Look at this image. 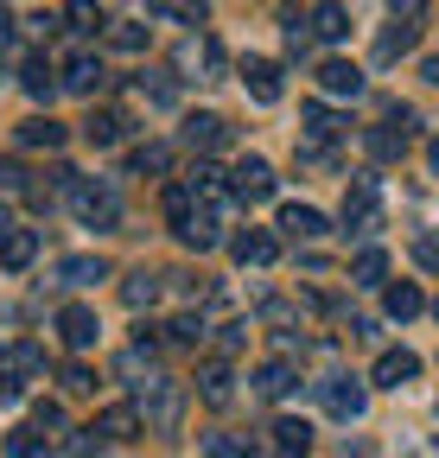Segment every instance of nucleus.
<instances>
[{
    "label": "nucleus",
    "instance_id": "obj_1",
    "mask_svg": "<svg viewBox=\"0 0 439 458\" xmlns=\"http://www.w3.org/2000/svg\"><path fill=\"white\" fill-rule=\"evenodd\" d=\"M134 408L147 414L153 433H179V420H185V388H179L173 376H153L147 388H134Z\"/></svg>",
    "mask_w": 439,
    "mask_h": 458
},
{
    "label": "nucleus",
    "instance_id": "obj_2",
    "mask_svg": "<svg viewBox=\"0 0 439 458\" xmlns=\"http://www.w3.org/2000/svg\"><path fill=\"white\" fill-rule=\"evenodd\" d=\"M71 210H77L83 229H115L122 223V198H115V185H102V179H77L71 185Z\"/></svg>",
    "mask_w": 439,
    "mask_h": 458
},
{
    "label": "nucleus",
    "instance_id": "obj_3",
    "mask_svg": "<svg viewBox=\"0 0 439 458\" xmlns=\"http://www.w3.org/2000/svg\"><path fill=\"white\" fill-rule=\"evenodd\" d=\"M414 128H420V114L395 102L389 114H382V128H369V134H363V147H369L376 159H401V153H408V140H414Z\"/></svg>",
    "mask_w": 439,
    "mask_h": 458
},
{
    "label": "nucleus",
    "instance_id": "obj_4",
    "mask_svg": "<svg viewBox=\"0 0 439 458\" xmlns=\"http://www.w3.org/2000/svg\"><path fill=\"white\" fill-rule=\"evenodd\" d=\"M224 216H230V204H191L173 216V229H179L185 249H216L224 242Z\"/></svg>",
    "mask_w": 439,
    "mask_h": 458
},
{
    "label": "nucleus",
    "instance_id": "obj_5",
    "mask_svg": "<svg viewBox=\"0 0 439 458\" xmlns=\"http://www.w3.org/2000/svg\"><path fill=\"white\" fill-rule=\"evenodd\" d=\"M376 223H382V179H376V172H357L350 191H344V229L369 236Z\"/></svg>",
    "mask_w": 439,
    "mask_h": 458
},
{
    "label": "nucleus",
    "instance_id": "obj_6",
    "mask_svg": "<svg viewBox=\"0 0 439 458\" xmlns=\"http://www.w3.org/2000/svg\"><path fill=\"white\" fill-rule=\"evenodd\" d=\"M318 394H325V408H332V420H363V408H369V388H363L357 376L318 382Z\"/></svg>",
    "mask_w": 439,
    "mask_h": 458
},
{
    "label": "nucleus",
    "instance_id": "obj_7",
    "mask_svg": "<svg viewBox=\"0 0 439 458\" xmlns=\"http://www.w3.org/2000/svg\"><path fill=\"white\" fill-rule=\"evenodd\" d=\"M420 20H426L420 7H395V13H389V32H382V45H376V57H382V64H395V57H401V51L420 38Z\"/></svg>",
    "mask_w": 439,
    "mask_h": 458
},
{
    "label": "nucleus",
    "instance_id": "obj_8",
    "mask_svg": "<svg viewBox=\"0 0 439 458\" xmlns=\"http://www.w3.org/2000/svg\"><path fill=\"white\" fill-rule=\"evenodd\" d=\"M230 179H236V185H230V198H242V204L274 198V165H267V159H255V153H249V159H236Z\"/></svg>",
    "mask_w": 439,
    "mask_h": 458
},
{
    "label": "nucleus",
    "instance_id": "obj_9",
    "mask_svg": "<svg viewBox=\"0 0 439 458\" xmlns=\"http://www.w3.org/2000/svg\"><path fill=\"white\" fill-rule=\"evenodd\" d=\"M102 57L96 51H77V57H64V71H58V89H71V96H96L102 89Z\"/></svg>",
    "mask_w": 439,
    "mask_h": 458
},
{
    "label": "nucleus",
    "instance_id": "obj_10",
    "mask_svg": "<svg viewBox=\"0 0 439 458\" xmlns=\"http://www.w3.org/2000/svg\"><path fill=\"white\" fill-rule=\"evenodd\" d=\"M198 401H204V408H230V401H236V369L224 357H210L198 369Z\"/></svg>",
    "mask_w": 439,
    "mask_h": 458
},
{
    "label": "nucleus",
    "instance_id": "obj_11",
    "mask_svg": "<svg viewBox=\"0 0 439 458\" xmlns=\"http://www.w3.org/2000/svg\"><path fill=\"white\" fill-rule=\"evenodd\" d=\"M58 337L71 344V351H89V344L102 337V318H96V306H58Z\"/></svg>",
    "mask_w": 439,
    "mask_h": 458
},
{
    "label": "nucleus",
    "instance_id": "obj_12",
    "mask_svg": "<svg viewBox=\"0 0 439 458\" xmlns=\"http://www.w3.org/2000/svg\"><path fill=\"white\" fill-rule=\"evenodd\" d=\"M230 249H236L242 267H274V261H281V236H274V229H242Z\"/></svg>",
    "mask_w": 439,
    "mask_h": 458
},
{
    "label": "nucleus",
    "instance_id": "obj_13",
    "mask_svg": "<svg viewBox=\"0 0 439 458\" xmlns=\"http://www.w3.org/2000/svg\"><path fill=\"white\" fill-rule=\"evenodd\" d=\"M414 376H420V357H414V351H382L376 369H369L376 388H401V382H414Z\"/></svg>",
    "mask_w": 439,
    "mask_h": 458
},
{
    "label": "nucleus",
    "instance_id": "obj_14",
    "mask_svg": "<svg viewBox=\"0 0 439 458\" xmlns=\"http://www.w3.org/2000/svg\"><path fill=\"white\" fill-rule=\"evenodd\" d=\"M318 89L325 96H363V71L350 64V57H325V64H318Z\"/></svg>",
    "mask_w": 439,
    "mask_h": 458
},
{
    "label": "nucleus",
    "instance_id": "obj_15",
    "mask_svg": "<svg viewBox=\"0 0 439 458\" xmlns=\"http://www.w3.org/2000/svg\"><path fill=\"white\" fill-rule=\"evenodd\" d=\"M122 165H128V179H159V172H173V147H166V140H147V147H134Z\"/></svg>",
    "mask_w": 439,
    "mask_h": 458
},
{
    "label": "nucleus",
    "instance_id": "obj_16",
    "mask_svg": "<svg viewBox=\"0 0 439 458\" xmlns=\"http://www.w3.org/2000/svg\"><path fill=\"white\" fill-rule=\"evenodd\" d=\"M242 83H249V96L267 108V102H281V64H267V57H249L242 64Z\"/></svg>",
    "mask_w": 439,
    "mask_h": 458
},
{
    "label": "nucleus",
    "instance_id": "obj_17",
    "mask_svg": "<svg viewBox=\"0 0 439 458\" xmlns=\"http://www.w3.org/2000/svg\"><path fill=\"white\" fill-rule=\"evenodd\" d=\"M89 433H102V439H134V433H140V408H134V401H115V408L96 414Z\"/></svg>",
    "mask_w": 439,
    "mask_h": 458
},
{
    "label": "nucleus",
    "instance_id": "obj_18",
    "mask_svg": "<svg viewBox=\"0 0 439 458\" xmlns=\"http://www.w3.org/2000/svg\"><path fill=\"white\" fill-rule=\"evenodd\" d=\"M230 128H224V114H185V147L191 153H210V147H224Z\"/></svg>",
    "mask_w": 439,
    "mask_h": 458
},
{
    "label": "nucleus",
    "instance_id": "obj_19",
    "mask_svg": "<svg viewBox=\"0 0 439 458\" xmlns=\"http://www.w3.org/2000/svg\"><path fill=\"white\" fill-rule=\"evenodd\" d=\"M293 382H300V369H293L287 357H274V363H261V369H255V394H261V401H281Z\"/></svg>",
    "mask_w": 439,
    "mask_h": 458
},
{
    "label": "nucleus",
    "instance_id": "obj_20",
    "mask_svg": "<svg viewBox=\"0 0 439 458\" xmlns=\"http://www.w3.org/2000/svg\"><path fill=\"white\" fill-rule=\"evenodd\" d=\"M274 452H281V458H306L312 452V427L293 420V414H281V420H274Z\"/></svg>",
    "mask_w": 439,
    "mask_h": 458
},
{
    "label": "nucleus",
    "instance_id": "obj_21",
    "mask_svg": "<svg viewBox=\"0 0 439 458\" xmlns=\"http://www.w3.org/2000/svg\"><path fill=\"white\" fill-rule=\"evenodd\" d=\"M32 255H38V229H7L0 236V267H32Z\"/></svg>",
    "mask_w": 439,
    "mask_h": 458
},
{
    "label": "nucleus",
    "instance_id": "obj_22",
    "mask_svg": "<svg viewBox=\"0 0 439 458\" xmlns=\"http://www.w3.org/2000/svg\"><path fill=\"white\" fill-rule=\"evenodd\" d=\"M281 229H287V236H300V242H318V236H325V210L287 204V210H281Z\"/></svg>",
    "mask_w": 439,
    "mask_h": 458
},
{
    "label": "nucleus",
    "instance_id": "obj_23",
    "mask_svg": "<svg viewBox=\"0 0 439 458\" xmlns=\"http://www.w3.org/2000/svg\"><path fill=\"white\" fill-rule=\"evenodd\" d=\"M382 306H389V318H401V325L426 312V300H420V286H414V280H395L389 293H382Z\"/></svg>",
    "mask_w": 439,
    "mask_h": 458
},
{
    "label": "nucleus",
    "instance_id": "obj_24",
    "mask_svg": "<svg viewBox=\"0 0 439 458\" xmlns=\"http://www.w3.org/2000/svg\"><path fill=\"white\" fill-rule=\"evenodd\" d=\"M20 147H64V122H51V114H32V122H20Z\"/></svg>",
    "mask_w": 439,
    "mask_h": 458
},
{
    "label": "nucleus",
    "instance_id": "obj_25",
    "mask_svg": "<svg viewBox=\"0 0 439 458\" xmlns=\"http://www.w3.org/2000/svg\"><path fill=\"white\" fill-rule=\"evenodd\" d=\"M102 274H108L102 255H64V261H58V280H64V286H96Z\"/></svg>",
    "mask_w": 439,
    "mask_h": 458
},
{
    "label": "nucleus",
    "instance_id": "obj_26",
    "mask_svg": "<svg viewBox=\"0 0 439 458\" xmlns=\"http://www.w3.org/2000/svg\"><path fill=\"white\" fill-rule=\"evenodd\" d=\"M300 122H306V134H312V140H338V134H344L338 108H325V102H306V108H300Z\"/></svg>",
    "mask_w": 439,
    "mask_h": 458
},
{
    "label": "nucleus",
    "instance_id": "obj_27",
    "mask_svg": "<svg viewBox=\"0 0 439 458\" xmlns=\"http://www.w3.org/2000/svg\"><path fill=\"white\" fill-rule=\"evenodd\" d=\"M306 26H312V38H350V13L344 7H312Z\"/></svg>",
    "mask_w": 439,
    "mask_h": 458
},
{
    "label": "nucleus",
    "instance_id": "obj_28",
    "mask_svg": "<svg viewBox=\"0 0 439 458\" xmlns=\"http://www.w3.org/2000/svg\"><path fill=\"white\" fill-rule=\"evenodd\" d=\"M122 128H128V122H122V114H115V108H96V114H89V122H83V134H89V147H115V140H122Z\"/></svg>",
    "mask_w": 439,
    "mask_h": 458
},
{
    "label": "nucleus",
    "instance_id": "obj_29",
    "mask_svg": "<svg viewBox=\"0 0 439 458\" xmlns=\"http://www.w3.org/2000/svg\"><path fill=\"white\" fill-rule=\"evenodd\" d=\"M7 458H51V433H38V427L7 433Z\"/></svg>",
    "mask_w": 439,
    "mask_h": 458
},
{
    "label": "nucleus",
    "instance_id": "obj_30",
    "mask_svg": "<svg viewBox=\"0 0 439 458\" xmlns=\"http://www.w3.org/2000/svg\"><path fill=\"white\" fill-rule=\"evenodd\" d=\"M134 89H140L147 102H159V108H173V102H179V83H173L166 71H140V77H134Z\"/></svg>",
    "mask_w": 439,
    "mask_h": 458
},
{
    "label": "nucleus",
    "instance_id": "obj_31",
    "mask_svg": "<svg viewBox=\"0 0 439 458\" xmlns=\"http://www.w3.org/2000/svg\"><path fill=\"white\" fill-rule=\"evenodd\" d=\"M122 300H128L134 312H140V306H153V300H159V274H147V267H134V274L122 280Z\"/></svg>",
    "mask_w": 439,
    "mask_h": 458
},
{
    "label": "nucleus",
    "instance_id": "obj_32",
    "mask_svg": "<svg viewBox=\"0 0 439 458\" xmlns=\"http://www.w3.org/2000/svg\"><path fill=\"white\" fill-rule=\"evenodd\" d=\"M20 89L26 96H51V89H58V77H51L45 57H26V64H20Z\"/></svg>",
    "mask_w": 439,
    "mask_h": 458
},
{
    "label": "nucleus",
    "instance_id": "obj_33",
    "mask_svg": "<svg viewBox=\"0 0 439 458\" xmlns=\"http://www.w3.org/2000/svg\"><path fill=\"white\" fill-rule=\"evenodd\" d=\"M382 274H389V255H382V249H363V255L350 261V280H357V286H382Z\"/></svg>",
    "mask_w": 439,
    "mask_h": 458
},
{
    "label": "nucleus",
    "instance_id": "obj_34",
    "mask_svg": "<svg viewBox=\"0 0 439 458\" xmlns=\"http://www.w3.org/2000/svg\"><path fill=\"white\" fill-rule=\"evenodd\" d=\"M204 458H261L249 439H230V433H210L204 439Z\"/></svg>",
    "mask_w": 439,
    "mask_h": 458
},
{
    "label": "nucleus",
    "instance_id": "obj_35",
    "mask_svg": "<svg viewBox=\"0 0 439 458\" xmlns=\"http://www.w3.org/2000/svg\"><path fill=\"white\" fill-rule=\"evenodd\" d=\"M281 26H287V51H293V57H306V51H312V26H306V13H287Z\"/></svg>",
    "mask_w": 439,
    "mask_h": 458
},
{
    "label": "nucleus",
    "instance_id": "obj_36",
    "mask_svg": "<svg viewBox=\"0 0 439 458\" xmlns=\"http://www.w3.org/2000/svg\"><path fill=\"white\" fill-rule=\"evenodd\" d=\"M7 363H13L20 376H38V369H45V351H38V344H13V351H7Z\"/></svg>",
    "mask_w": 439,
    "mask_h": 458
},
{
    "label": "nucleus",
    "instance_id": "obj_37",
    "mask_svg": "<svg viewBox=\"0 0 439 458\" xmlns=\"http://www.w3.org/2000/svg\"><path fill=\"white\" fill-rule=\"evenodd\" d=\"M32 427L38 433H64V408L58 401H32Z\"/></svg>",
    "mask_w": 439,
    "mask_h": 458
},
{
    "label": "nucleus",
    "instance_id": "obj_38",
    "mask_svg": "<svg viewBox=\"0 0 439 458\" xmlns=\"http://www.w3.org/2000/svg\"><path fill=\"white\" fill-rule=\"evenodd\" d=\"M153 20H173V26H204V13L198 7H173V0H159V7H147Z\"/></svg>",
    "mask_w": 439,
    "mask_h": 458
},
{
    "label": "nucleus",
    "instance_id": "obj_39",
    "mask_svg": "<svg viewBox=\"0 0 439 458\" xmlns=\"http://www.w3.org/2000/svg\"><path fill=\"white\" fill-rule=\"evenodd\" d=\"M166 337H173V344H198V337H204V318H191V312H185V318H173V325H166Z\"/></svg>",
    "mask_w": 439,
    "mask_h": 458
},
{
    "label": "nucleus",
    "instance_id": "obj_40",
    "mask_svg": "<svg viewBox=\"0 0 439 458\" xmlns=\"http://www.w3.org/2000/svg\"><path fill=\"white\" fill-rule=\"evenodd\" d=\"M108 45H115V51H140V45H147V32H140V26H128V20H122V26H115V32H108Z\"/></svg>",
    "mask_w": 439,
    "mask_h": 458
},
{
    "label": "nucleus",
    "instance_id": "obj_41",
    "mask_svg": "<svg viewBox=\"0 0 439 458\" xmlns=\"http://www.w3.org/2000/svg\"><path fill=\"white\" fill-rule=\"evenodd\" d=\"M414 261H420L426 274H439V236H414Z\"/></svg>",
    "mask_w": 439,
    "mask_h": 458
},
{
    "label": "nucleus",
    "instance_id": "obj_42",
    "mask_svg": "<svg viewBox=\"0 0 439 458\" xmlns=\"http://www.w3.org/2000/svg\"><path fill=\"white\" fill-rule=\"evenodd\" d=\"M64 20H71L77 32H96V26H108V20H102V7H71Z\"/></svg>",
    "mask_w": 439,
    "mask_h": 458
},
{
    "label": "nucleus",
    "instance_id": "obj_43",
    "mask_svg": "<svg viewBox=\"0 0 439 458\" xmlns=\"http://www.w3.org/2000/svg\"><path fill=\"white\" fill-rule=\"evenodd\" d=\"M64 388H71V394H89V388H96V376H89L83 363H71V369H64Z\"/></svg>",
    "mask_w": 439,
    "mask_h": 458
},
{
    "label": "nucleus",
    "instance_id": "obj_44",
    "mask_svg": "<svg viewBox=\"0 0 439 458\" xmlns=\"http://www.w3.org/2000/svg\"><path fill=\"white\" fill-rule=\"evenodd\" d=\"M0 191H26V172L13 159H0Z\"/></svg>",
    "mask_w": 439,
    "mask_h": 458
},
{
    "label": "nucleus",
    "instance_id": "obj_45",
    "mask_svg": "<svg viewBox=\"0 0 439 458\" xmlns=\"http://www.w3.org/2000/svg\"><path fill=\"white\" fill-rule=\"evenodd\" d=\"M242 337H249V325H224V337H216V344H224V357L242 351Z\"/></svg>",
    "mask_w": 439,
    "mask_h": 458
},
{
    "label": "nucleus",
    "instance_id": "obj_46",
    "mask_svg": "<svg viewBox=\"0 0 439 458\" xmlns=\"http://www.w3.org/2000/svg\"><path fill=\"white\" fill-rule=\"evenodd\" d=\"M13 401H20V382H13V376H0V408H13Z\"/></svg>",
    "mask_w": 439,
    "mask_h": 458
},
{
    "label": "nucleus",
    "instance_id": "obj_47",
    "mask_svg": "<svg viewBox=\"0 0 439 458\" xmlns=\"http://www.w3.org/2000/svg\"><path fill=\"white\" fill-rule=\"evenodd\" d=\"M7 45H13V13L0 7V51H7Z\"/></svg>",
    "mask_w": 439,
    "mask_h": 458
},
{
    "label": "nucleus",
    "instance_id": "obj_48",
    "mask_svg": "<svg viewBox=\"0 0 439 458\" xmlns=\"http://www.w3.org/2000/svg\"><path fill=\"white\" fill-rule=\"evenodd\" d=\"M420 77H426V83L439 89V57H420Z\"/></svg>",
    "mask_w": 439,
    "mask_h": 458
},
{
    "label": "nucleus",
    "instance_id": "obj_49",
    "mask_svg": "<svg viewBox=\"0 0 439 458\" xmlns=\"http://www.w3.org/2000/svg\"><path fill=\"white\" fill-rule=\"evenodd\" d=\"M426 159H433V179H439V140H433V147H426Z\"/></svg>",
    "mask_w": 439,
    "mask_h": 458
},
{
    "label": "nucleus",
    "instance_id": "obj_50",
    "mask_svg": "<svg viewBox=\"0 0 439 458\" xmlns=\"http://www.w3.org/2000/svg\"><path fill=\"white\" fill-rule=\"evenodd\" d=\"M7 229H13V216H7V204H0V236H7Z\"/></svg>",
    "mask_w": 439,
    "mask_h": 458
},
{
    "label": "nucleus",
    "instance_id": "obj_51",
    "mask_svg": "<svg viewBox=\"0 0 439 458\" xmlns=\"http://www.w3.org/2000/svg\"><path fill=\"white\" fill-rule=\"evenodd\" d=\"M0 363H7V351H0Z\"/></svg>",
    "mask_w": 439,
    "mask_h": 458
},
{
    "label": "nucleus",
    "instance_id": "obj_52",
    "mask_svg": "<svg viewBox=\"0 0 439 458\" xmlns=\"http://www.w3.org/2000/svg\"><path fill=\"white\" fill-rule=\"evenodd\" d=\"M433 312H439V306H433Z\"/></svg>",
    "mask_w": 439,
    "mask_h": 458
}]
</instances>
